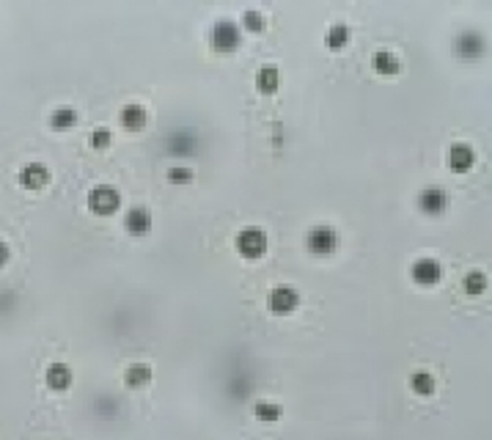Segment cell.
Here are the masks:
<instances>
[{
  "label": "cell",
  "mask_w": 492,
  "mask_h": 440,
  "mask_svg": "<svg viewBox=\"0 0 492 440\" xmlns=\"http://www.w3.org/2000/svg\"><path fill=\"white\" fill-rule=\"evenodd\" d=\"M487 287H490V278H487V273H482V270H470V273H465V278H462L465 294L479 297V294L487 292Z\"/></svg>",
  "instance_id": "obj_20"
},
{
  "label": "cell",
  "mask_w": 492,
  "mask_h": 440,
  "mask_svg": "<svg viewBox=\"0 0 492 440\" xmlns=\"http://www.w3.org/2000/svg\"><path fill=\"white\" fill-rule=\"evenodd\" d=\"M418 207L426 215H443L448 210V193L437 185H429L418 193Z\"/></svg>",
  "instance_id": "obj_9"
},
{
  "label": "cell",
  "mask_w": 492,
  "mask_h": 440,
  "mask_svg": "<svg viewBox=\"0 0 492 440\" xmlns=\"http://www.w3.org/2000/svg\"><path fill=\"white\" fill-rule=\"evenodd\" d=\"M253 418H259V421H267V424H275V421H281L283 418V407L278 402H270V399H259L256 405H253Z\"/></svg>",
  "instance_id": "obj_19"
},
{
  "label": "cell",
  "mask_w": 492,
  "mask_h": 440,
  "mask_svg": "<svg viewBox=\"0 0 492 440\" xmlns=\"http://www.w3.org/2000/svg\"><path fill=\"white\" fill-rule=\"evenodd\" d=\"M451 47H454V56H457V58H462V61H479V58L487 53V39L482 36V31L465 28V31H459V33L454 36Z\"/></svg>",
  "instance_id": "obj_3"
},
{
  "label": "cell",
  "mask_w": 492,
  "mask_h": 440,
  "mask_svg": "<svg viewBox=\"0 0 492 440\" xmlns=\"http://www.w3.org/2000/svg\"><path fill=\"white\" fill-rule=\"evenodd\" d=\"M74 124H77V110L71 105H58L50 113V127H56V130H69Z\"/></svg>",
  "instance_id": "obj_21"
},
{
  "label": "cell",
  "mask_w": 492,
  "mask_h": 440,
  "mask_svg": "<svg viewBox=\"0 0 492 440\" xmlns=\"http://www.w3.org/2000/svg\"><path fill=\"white\" fill-rule=\"evenodd\" d=\"M88 144H91V149H108L110 144H113V130L105 127V124L94 127L91 135H88Z\"/></svg>",
  "instance_id": "obj_24"
},
{
  "label": "cell",
  "mask_w": 492,
  "mask_h": 440,
  "mask_svg": "<svg viewBox=\"0 0 492 440\" xmlns=\"http://www.w3.org/2000/svg\"><path fill=\"white\" fill-rule=\"evenodd\" d=\"M253 85L262 91V94H275L278 85H281V69L275 64H264L259 67L253 74Z\"/></svg>",
  "instance_id": "obj_15"
},
{
  "label": "cell",
  "mask_w": 492,
  "mask_h": 440,
  "mask_svg": "<svg viewBox=\"0 0 492 440\" xmlns=\"http://www.w3.org/2000/svg\"><path fill=\"white\" fill-rule=\"evenodd\" d=\"M210 44L217 53H234V50H239V44H242V28H239V22H234L228 17L212 22Z\"/></svg>",
  "instance_id": "obj_1"
},
{
  "label": "cell",
  "mask_w": 492,
  "mask_h": 440,
  "mask_svg": "<svg viewBox=\"0 0 492 440\" xmlns=\"http://www.w3.org/2000/svg\"><path fill=\"white\" fill-rule=\"evenodd\" d=\"M371 69L377 74H385V77H393V74L402 72V58L391 50H374L371 53Z\"/></svg>",
  "instance_id": "obj_13"
},
{
  "label": "cell",
  "mask_w": 492,
  "mask_h": 440,
  "mask_svg": "<svg viewBox=\"0 0 492 440\" xmlns=\"http://www.w3.org/2000/svg\"><path fill=\"white\" fill-rule=\"evenodd\" d=\"M88 207H91V212H96V215H113L119 207H121V193L113 187V185H94L91 187V193H88Z\"/></svg>",
  "instance_id": "obj_5"
},
{
  "label": "cell",
  "mask_w": 492,
  "mask_h": 440,
  "mask_svg": "<svg viewBox=\"0 0 492 440\" xmlns=\"http://www.w3.org/2000/svg\"><path fill=\"white\" fill-rule=\"evenodd\" d=\"M165 176H168L171 185H190V182L196 179V171H193L190 165H171V168L165 171Z\"/></svg>",
  "instance_id": "obj_23"
},
{
  "label": "cell",
  "mask_w": 492,
  "mask_h": 440,
  "mask_svg": "<svg viewBox=\"0 0 492 440\" xmlns=\"http://www.w3.org/2000/svg\"><path fill=\"white\" fill-rule=\"evenodd\" d=\"M264 25H267V19H264V14H262L259 8H245L242 17H239V28H245V31H251V33L264 31Z\"/></svg>",
  "instance_id": "obj_22"
},
{
  "label": "cell",
  "mask_w": 492,
  "mask_h": 440,
  "mask_svg": "<svg viewBox=\"0 0 492 440\" xmlns=\"http://www.w3.org/2000/svg\"><path fill=\"white\" fill-rule=\"evenodd\" d=\"M446 162H448V168L454 171V174H465V171H470L473 168V162H476V149L470 146L468 141H454L448 151H446Z\"/></svg>",
  "instance_id": "obj_8"
},
{
  "label": "cell",
  "mask_w": 492,
  "mask_h": 440,
  "mask_svg": "<svg viewBox=\"0 0 492 440\" xmlns=\"http://www.w3.org/2000/svg\"><path fill=\"white\" fill-rule=\"evenodd\" d=\"M171 141H173V151H179V154H190L198 144V138L190 135V133H173Z\"/></svg>",
  "instance_id": "obj_25"
},
{
  "label": "cell",
  "mask_w": 492,
  "mask_h": 440,
  "mask_svg": "<svg viewBox=\"0 0 492 440\" xmlns=\"http://www.w3.org/2000/svg\"><path fill=\"white\" fill-rule=\"evenodd\" d=\"M149 121V110L143 108L141 102H124L119 110V124L127 130H141Z\"/></svg>",
  "instance_id": "obj_12"
},
{
  "label": "cell",
  "mask_w": 492,
  "mask_h": 440,
  "mask_svg": "<svg viewBox=\"0 0 492 440\" xmlns=\"http://www.w3.org/2000/svg\"><path fill=\"white\" fill-rule=\"evenodd\" d=\"M267 234H264V228H259V226H242L237 234H234V248H237V253L239 256H245V259H262L264 253H267Z\"/></svg>",
  "instance_id": "obj_2"
},
{
  "label": "cell",
  "mask_w": 492,
  "mask_h": 440,
  "mask_svg": "<svg viewBox=\"0 0 492 440\" xmlns=\"http://www.w3.org/2000/svg\"><path fill=\"white\" fill-rule=\"evenodd\" d=\"M350 36H352V28L347 22H333V25L325 28V44H328L330 50H341V47L350 42Z\"/></svg>",
  "instance_id": "obj_18"
},
{
  "label": "cell",
  "mask_w": 492,
  "mask_h": 440,
  "mask_svg": "<svg viewBox=\"0 0 492 440\" xmlns=\"http://www.w3.org/2000/svg\"><path fill=\"white\" fill-rule=\"evenodd\" d=\"M305 245H308V251L316 253V256H330V253L339 248V231H336L330 223H316V226L308 228Z\"/></svg>",
  "instance_id": "obj_4"
},
{
  "label": "cell",
  "mask_w": 492,
  "mask_h": 440,
  "mask_svg": "<svg viewBox=\"0 0 492 440\" xmlns=\"http://www.w3.org/2000/svg\"><path fill=\"white\" fill-rule=\"evenodd\" d=\"M151 377H154V369L149 366V364H143V361H135V364H130V366L124 369V385L127 388H146L149 382H151Z\"/></svg>",
  "instance_id": "obj_16"
},
{
  "label": "cell",
  "mask_w": 492,
  "mask_h": 440,
  "mask_svg": "<svg viewBox=\"0 0 492 440\" xmlns=\"http://www.w3.org/2000/svg\"><path fill=\"white\" fill-rule=\"evenodd\" d=\"M407 385H410V391H413L416 396H432V394L437 391V380H434V374L426 371V369H416V371L410 374Z\"/></svg>",
  "instance_id": "obj_17"
},
{
  "label": "cell",
  "mask_w": 492,
  "mask_h": 440,
  "mask_svg": "<svg viewBox=\"0 0 492 440\" xmlns=\"http://www.w3.org/2000/svg\"><path fill=\"white\" fill-rule=\"evenodd\" d=\"M6 262H8V242L0 237V267H3Z\"/></svg>",
  "instance_id": "obj_26"
},
{
  "label": "cell",
  "mask_w": 492,
  "mask_h": 440,
  "mask_svg": "<svg viewBox=\"0 0 492 440\" xmlns=\"http://www.w3.org/2000/svg\"><path fill=\"white\" fill-rule=\"evenodd\" d=\"M151 226H154V215H151V210L143 207V204H135V207H130V210L124 212V228H127L130 234H135V237L149 234Z\"/></svg>",
  "instance_id": "obj_10"
},
{
  "label": "cell",
  "mask_w": 492,
  "mask_h": 440,
  "mask_svg": "<svg viewBox=\"0 0 492 440\" xmlns=\"http://www.w3.org/2000/svg\"><path fill=\"white\" fill-rule=\"evenodd\" d=\"M71 380H74V374H71L69 364H64V361H56V364H50L44 369V382L53 391H67L71 385Z\"/></svg>",
  "instance_id": "obj_14"
},
{
  "label": "cell",
  "mask_w": 492,
  "mask_h": 440,
  "mask_svg": "<svg viewBox=\"0 0 492 440\" xmlns=\"http://www.w3.org/2000/svg\"><path fill=\"white\" fill-rule=\"evenodd\" d=\"M19 185L22 187H31V190H39V187H44L47 182H50V168L44 165V162H25L22 168H19Z\"/></svg>",
  "instance_id": "obj_11"
},
{
  "label": "cell",
  "mask_w": 492,
  "mask_h": 440,
  "mask_svg": "<svg viewBox=\"0 0 492 440\" xmlns=\"http://www.w3.org/2000/svg\"><path fill=\"white\" fill-rule=\"evenodd\" d=\"M410 278L418 287H434V284L443 281V264L434 256H421L410 264Z\"/></svg>",
  "instance_id": "obj_7"
},
{
  "label": "cell",
  "mask_w": 492,
  "mask_h": 440,
  "mask_svg": "<svg viewBox=\"0 0 492 440\" xmlns=\"http://www.w3.org/2000/svg\"><path fill=\"white\" fill-rule=\"evenodd\" d=\"M267 305H270V311H273L275 316H286V314L297 311V305H300V292H297V287H291V284H278V287H273L270 294H267Z\"/></svg>",
  "instance_id": "obj_6"
}]
</instances>
